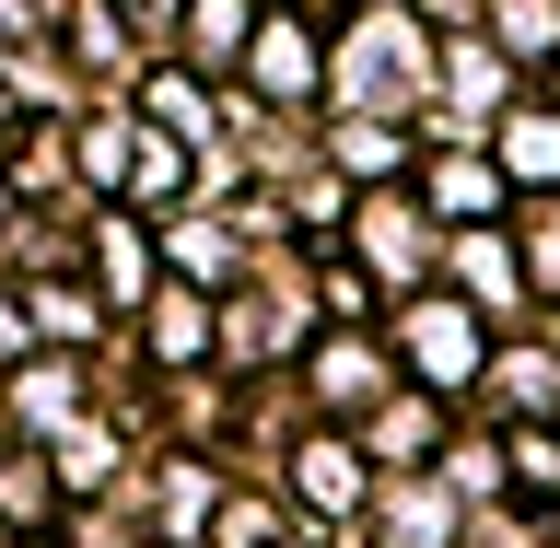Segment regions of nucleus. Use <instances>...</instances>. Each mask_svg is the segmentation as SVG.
<instances>
[{
    "label": "nucleus",
    "mask_w": 560,
    "mask_h": 548,
    "mask_svg": "<svg viewBox=\"0 0 560 548\" xmlns=\"http://www.w3.org/2000/svg\"><path fill=\"white\" fill-rule=\"evenodd\" d=\"M432 199L444 210H502V175L490 164H432Z\"/></svg>",
    "instance_id": "f257e3e1"
},
{
    "label": "nucleus",
    "mask_w": 560,
    "mask_h": 548,
    "mask_svg": "<svg viewBox=\"0 0 560 548\" xmlns=\"http://www.w3.org/2000/svg\"><path fill=\"white\" fill-rule=\"evenodd\" d=\"M514 467H525V490H560V444H537V432L514 444Z\"/></svg>",
    "instance_id": "7ed1b4c3"
},
{
    "label": "nucleus",
    "mask_w": 560,
    "mask_h": 548,
    "mask_svg": "<svg viewBox=\"0 0 560 548\" xmlns=\"http://www.w3.org/2000/svg\"><path fill=\"white\" fill-rule=\"evenodd\" d=\"M514 164H537V175H560V117H525V129H514Z\"/></svg>",
    "instance_id": "f03ea898"
}]
</instances>
